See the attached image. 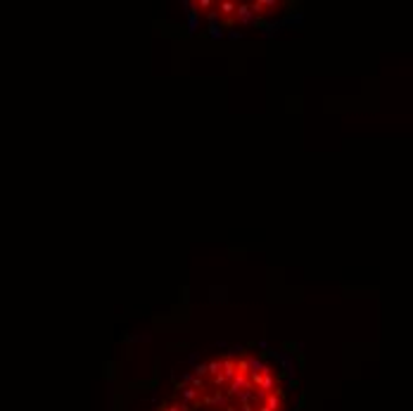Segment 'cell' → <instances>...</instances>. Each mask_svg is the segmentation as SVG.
Instances as JSON below:
<instances>
[{
	"label": "cell",
	"mask_w": 413,
	"mask_h": 411,
	"mask_svg": "<svg viewBox=\"0 0 413 411\" xmlns=\"http://www.w3.org/2000/svg\"><path fill=\"white\" fill-rule=\"evenodd\" d=\"M299 371L264 345L202 352L169 375L140 411H299Z\"/></svg>",
	"instance_id": "obj_1"
}]
</instances>
